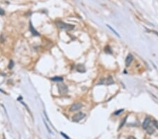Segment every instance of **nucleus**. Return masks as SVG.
I'll use <instances>...</instances> for the list:
<instances>
[{
    "label": "nucleus",
    "instance_id": "obj_6",
    "mask_svg": "<svg viewBox=\"0 0 158 139\" xmlns=\"http://www.w3.org/2000/svg\"><path fill=\"white\" fill-rule=\"evenodd\" d=\"M133 59H134V57L132 56V54H128V56H127V58L125 59V64H126V66H129L131 65V63H132L133 61Z\"/></svg>",
    "mask_w": 158,
    "mask_h": 139
},
{
    "label": "nucleus",
    "instance_id": "obj_19",
    "mask_svg": "<svg viewBox=\"0 0 158 139\" xmlns=\"http://www.w3.org/2000/svg\"><path fill=\"white\" fill-rule=\"evenodd\" d=\"M152 32H153L154 34H155V35H157V36L158 37V32H156V31H152Z\"/></svg>",
    "mask_w": 158,
    "mask_h": 139
},
{
    "label": "nucleus",
    "instance_id": "obj_16",
    "mask_svg": "<svg viewBox=\"0 0 158 139\" xmlns=\"http://www.w3.org/2000/svg\"><path fill=\"white\" fill-rule=\"evenodd\" d=\"M5 14V11L1 8H0V15H3Z\"/></svg>",
    "mask_w": 158,
    "mask_h": 139
},
{
    "label": "nucleus",
    "instance_id": "obj_11",
    "mask_svg": "<svg viewBox=\"0 0 158 139\" xmlns=\"http://www.w3.org/2000/svg\"><path fill=\"white\" fill-rule=\"evenodd\" d=\"M51 80L53 81H56V82H59V81H63V78L61 77H54L53 78H51Z\"/></svg>",
    "mask_w": 158,
    "mask_h": 139
},
{
    "label": "nucleus",
    "instance_id": "obj_10",
    "mask_svg": "<svg viewBox=\"0 0 158 139\" xmlns=\"http://www.w3.org/2000/svg\"><path fill=\"white\" fill-rule=\"evenodd\" d=\"M114 84V81L113 79L111 76H109L107 79H105V84H108V85H111Z\"/></svg>",
    "mask_w": 158,
    "mask_h": 139
},
{
    "label": "nucleus",
    "instance_id": "obj_12",
    "mask_svg": "<svg viewBox=\"0 0 158 139\" xmlns=\"http://www.w3.org/2000/svg\"><path fill=\"white\" fill-rule=\"evenodd\" d=\"M104 51L105 53H112V50L110 49V47L109 46H106L105 47V49H104Z\"/></svg>",
    "mask_w": 158,
    "mask_h": 139
},
{
    "label": "nucleus",
    "instance_id": "obj_17",
    "mask_svg": "<svg viewBox=\"0 0 158 139\" xmlns=\"http://www.w3.org/2000/svg\"><path fill=\"white\" fill-rule=\"evenodd\" d=\"M127 117H125V119H123L122 122L121 123V124H120V128H121L122 126H123V124H124V123H125V122H126V119H127Z\"/></svg>",
    "mask_w": 158,
    "mask_h": 139
},
{
    "label": "nucleus",
    "instance_id": "obj_8",
    "mask_svg": "<svg viewBox=\"0 0 158 139\" xmlns=\"http://www.w3.org/2000/svg\"><path fill=\"white\" fill-rule=\"evenodd\" d=\"M77 70L79 73H83L86 72V68H85V67L83 64H79V65L77 66Z\"/></svg>",
    "mask_w": 158,
    "mask_h": 139
},
{
    "label": "nucleus",
    "instance_id": "obj_14",
    "mask_svg": "<svg viewBox=\"0 0 158 139\" xmlns=\"http://www.w3.org/2000/svg\"><path fill=\"white\" fill-rule=\"evenodd\" d=\"M107 27H108V28H109L110 29H111V30H112V31H113V32L115 33V35H117V37H120V35H119V34H118V33H117V32H116V31H115V29H113V28H111V27H110V26L109 25H107Z\"/></svg>",
    "mask_w": 158,
    "mask_h": 139
},
{
    "label": "nucleus",
    "instance_id": "obj_2",
    "mask_svg": "<svg viewBox=\"0 0 158 139\" xmlns=\"http://www.w3.org/2000/svg\"><path fill=\"white\" fill-rule=\"evenodd\" d=\"M58 89V92L61 95H65L68 94V87L63 83H60V84H58L57 85Z\"/></svg>",
    "mask_w": 158,
    "mask_h": 139
},
{
    "label": "nucleus",
    "instance_id": "obj_4",
    "mask_svg": "<svg viewBox=\"0 0 158 139\" xmlns=\"http://www.w3.org/2000/svg\"><path fill=\"white\" fill-rule=\"evenodd\" d=\"M82 108V104L81 102H76L75 104H73L72 106L70 108V111L71 112H75L77 111L79 109H81Z\"/></svg>",
    "mask_w": 158,
    "mask_h": 139
},
{
    "label": "nucleus",
    "instance_id": "obj_7",
    "mask_svg": "<svg viewBox=\"0 0 158 139\" xmlns=\"http://www.w3.org/2000/svg\"><path fill=\"white\" fill-rule=\"evenodd\" d=\"M150 119L149 117H146V118L145 119V120H144L143 123V129H146L147 127L150 124Z\"/></svg>",
    "mask_w": 158,
    "mask_h": 139
},
{
    "label": "nucleus",
    "instance_id": "obj_1",
    "mask_svg": "<svg viewBox=\"0 0 158 139\" xmlns=\"http://www.w3.org/2000/svg\"><path fill=\"white\" fill-rule=\"evenodd\" d=\"M56 25L58 28L61 29H65V30H68V31H70L75 28V25H71V24H68V23H65V22H63V21H56Z\"/></svg>",
    "mask_w": 158,
    "mask_h": 139
},
{
    "label": "nucleus",
    "instance_id": "obj_15",
    "mask_svg": "<svg viewBox=\"0 0 158 139\" xmlns=\"http://www.w3.org/2000/svg\"><path fill=\"white\" fill-rule=\"evenodd\" d=\"M124 111V109H122V110H117V111H115V113H114V115H120L121 112H122Z\"/></svg>",
    "mask_w": 158,
    "mask_h": 139
},
{
    "label": "nucleus",
    "instance_id": "obj_3",
    "mask_svg": "<svg viewBox=\"0 0 158 139\" xmlns=\"http://www.w3.org/2000/svg\"><path fill=\"white\" fill-rule=\"evenodd\" d=\"M86 116L85 113L84 112H79L78 113L75 114L72 118V120L75 122H78L80 120H82V119H84Z\"/></svg>",
    "mask_w": 158,
    "mask_h": 139
},
{
    "label": "nucleus",
    "instance_id": "obj_20",
    "mask_svg": "<svg viewBox=\"0 0 158 139\" xmlns=\"http://www.w3.org/2000/svg\"><path fill=\"white\" fill-rule=\"evenodd\" d=\"M128 139H136V138H134V136H129Z\"/></svg>",
    "mask_w": 158,
    "mask_h": 139
},
{
    "label": "nucleus",
    "instance_id": "obj_9",
    "mask_svg": "<svg viewBox=\"0 0 158 139\" xmlns=\"http://www.w3.org/2000/svg\"><path fill=\"white\" fill-rule=\"evenodd\" d=\"M146 131L148 133H150V134H152L155 131V127L153 126V125L152 126H151L150 124L149 125L148 127H147V129H146Z\"/></svg>",
    "mask_w": 158,
    "mask_h": 139
},
{
    "label": "nucleus",
    "instance_id": "obj_5",
    "mask_svg": "<svg viewBox=\"0 0 158 139\" xmlns=\"http://www.w3.org/2000/svg\"><path fill=\"white\" fill-rule=\"evenodd\" d=\"M30 32L32 33V35H33V36H39V33L37 32L36 30V29L33 27V25H32V22H30Z\"/></svg>",
    "mask_w": 158,
    "mask_h": 139
},
{
    "label": "nucleus",
    "instance_id": "obj_18",
    "mask_svg": "<svg viewBox=\"0 0 158 139\" xmlns=\"http://www.w3.org/2000/svg\"><path fill=\"white\" fill-rule=\"evenodd\" d=\"M61 135H62V136H64V137H65L66 139H70V138H69L68 136H66L65 133H61Z\"/></svg>",
    "mask_w": 158,
    "mask_h": 139
},
{
    "label": "nucleus",
    "instance_id": "obj_13",
    "mask_svg": "<svg viewBox=\"0 0 158 139\" xmlns=\"http://www.w3.org/2000/svg\"><path fill=\"white\" fill-rule=\"evenodd\" d=\"M14 61L13 60H10V62H9V64H8V69H12L13 67H14Z\"/></svg>",
    "mask_w": 158,
    "mask_h": 139
}]
</instances>
